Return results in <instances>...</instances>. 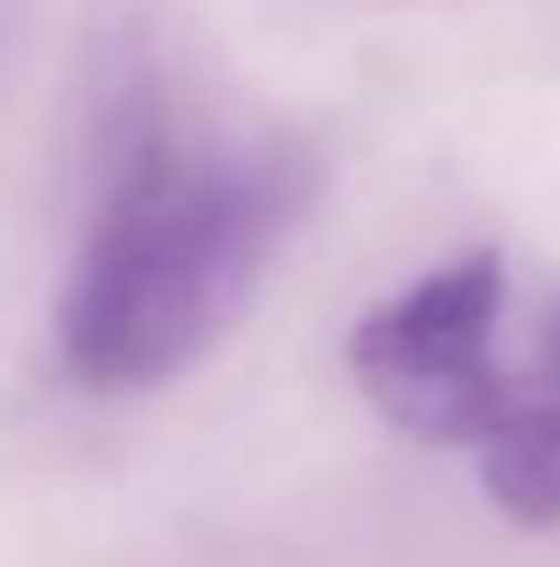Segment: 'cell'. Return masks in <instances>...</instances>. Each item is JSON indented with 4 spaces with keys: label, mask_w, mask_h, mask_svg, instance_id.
Instances as JSON below:
<instances>
[{
    "label": "cell",
    "mask_w": 560,
    "mask_h": 567,
    "mask_svg": "<svg viewBox=\"0 0 560 567\" xmlns=\"http://www.w3.org/2000/svg\"><path fill=\"white\" fill-rule=\"evenodd\" d=\"M101 202L58 295L65 374L123 395L201 360L309 208L302 152H180L137 80L101 94Z\"/></svg>",
    "instance_id": "1"
},
{
    "label": "cell",
    "mask_w": 560,
    "mask_h": 567,
    "mask_svg": "<svg viewBox=\"0 0 560 567\" xmlns=\"http://www.w3.org/2000/svg\"><path fill=\"white\" fill-rule=\"evenodd\" d=\"M496 317H504V259L467 251L403 288L395 302L352 323V374L388 424L424 445H481L496 416L518 402L496 367Z\"/></svg>",
    "instance_id": "2"
},
{
    "label": "cell",
    "mask_w": 560,
    "mask_h": 567,
    "mask_svg": "<svg viewBox=\"0 0 560 567\" xmlns=\"http://www.w3.org/2000/svg\"><path fill=\"white\" fill-rule=\"evenodd\" d=\"M481 488L504 517L547 532L560 525V395L553 388H518L496 431L475 445Z\"/></svg>",
    "instance_id": "3"
},
{
    "label": "cell",
    "mask_w": 560,
    "mask_h": 567,
    "mask_svg": "<svg viewBox=\"0 0 560 567\" xmlns=\"http://www.w3.org/2000/svg\"><path fill=\"white\" fill-rule=\"evenodd\" d=\"M539 374H547V388L560 395V302L547 309V331H539Z\"/></svg>",
    "instance_id": "4"
},
{
    "label": "cell",
    "mask_w": 560,
    "mask_h": 567,
    "mask_svg": "<svg viewBox=\"0 0 560 567\" xmlns=\"http://www.w3.org/2000/svg\"><path fill=\"white\" fill-rule=\"evenodd\" d=\"M14 51H22V14H14V0H0V72H8Z\"/></svg>",
    "instance_id": "5"
}]
</instances>
